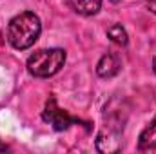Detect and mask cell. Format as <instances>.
<instances>
[{
    "label": "cell",
    "mask_w": 156,
    "mask_h": 154,
    "mask_svg": "<svg viewBox=\"0 0 156 154\" xmlns=\"http://www.w3.org/2000/svg\"><path fill=\"white\" fill-rule=\"evenodd\" d=\"M40 33H42L40 18L31 11H24L9 22L7 40L15 49L24 51V49H29L38 40Z\"/></svg>",
    "instance_id": "cell-1"
},
{
    "label": "cell",
    "mask_w": 156,
    "mask_h": 154,
    "mask_svg": "<svg viewBox=\"0 0 156 154\" xmlns=\"http://www.w3.org/2000/svg\"><path fill=\"white\" fill-rule=\"evenodd\" d=\"M66 64V51L60 47L40 49L27 60V71L37 78H49L56 75Z\"/></svg>",
    "instance_id": "cell-2"
},
{
    "label": "cell",
    "mask_w": 156,
    "mask_h": 154,
    "mask_svg": "<svg viewBox=\"0 0 156 154\" xmlns=\"http://www.w3.org/2000/svg\"><path fill=\"white\" fill-rule=\"evenodd\" d=\"M42 118H44V121H47L49 125H53L55 131H66L73 123H82L78 118L71 116L69 113H66L64 109H60L56 105V100L53 96L47 100V103L44 107V113H42Z\"/></svg>",
    "instance_id": "cell-3"
},
{
    "label": "cell",
    "mask_w": 156,
    "mask_h": 154,
    "mask_svg": "<svg viewBox=\"0 0 156 154\" xmlns=\"http://www.w3.org/2000/svg\"><path fill=\"white\" fill-rule=\"evenodd\" d=\"M122 69V60L116 53H107L96 64V75L100 78H113Z\"/></svg>",
    "instance_id": "cell-4"
},
{
    "label": "cell",
    "mask_w": 156,
    "mask_h": 154,
    "mask_svg": "<svg viewBox=\"0 0 156 154\" xmlns=\"http://www.w3.org/2000/svg\"><path fill=\"white\" fill-rule=\"evenodd\" d=\"M96 149L100 152H118L122 149V140H120V131H102L96 138Z\"/></svg>",
    "instance_id": "cell-5"
},
{
    "label": "cell",
    "mask_w": 156,
    "mask_h": 154,
    "mask_svg": "<svg viewBox=\"0 0 156 154\" xmlns=\"http://www.w3.org/2000/svg\"><path fill=\"white\" fill-rule=\"evenodd\" d=\"M154 149H156V116L142 131V134L138 138V151L145 152V151H154Z\"/></svg>",
    "instance_id": "cell-6"
},
{
    "label": "cell",
    "mask_w": 156,
    "mask_h": 154,
    "mask_svg": "<svg viewBox=\"0 0 156 154\" xmlns=\"http://www.w3.org/2000/svg\"><path fill=\"white\" fill-rule=\"evenodd\" d=\"M69 5L73 7V11H76L78 15L91 16V15H96L100 11L102 0H69Z\"/></svg>",
    "instance_id": "cell-7"
},
{
    "label": "cell",
    "mask_w": 156,
    "mask_h": 154,
    "mask_svg": "<svg viewBox=\"0 0 156 154\" xmlns=\"http://www.w3.org/2000/svg\"><path fill=\"white\" fill-rule=\"evenodd\" d=\"M107 37L111 38V42H115L116 45H127V42H129L125 29L120 24H115V26H111L107 29Z\"/></svg>",
    "instance_id": "cell-8"
},
{
    "label": "cell",
    "mask_w": 156,
    "mask_h": 154,
    "mask_svg": "<svg viewBox=\"0 0 156 154\" xmlns=\"http://www.w3.org/2000/svg\"><path fill=\"white\" fill-rule=\"evenodd\" d=\"M145 5H147V9H149L151 13H154V15H156V0H147V2H145Z\"/></svg>",
    "instance_id": "cell-9"
},
{
    "label": "cell",
    "mask_w": 156,
    "mask_h": 154,
    "mask_svg": "<svg viewBox=\"0 0 156 154\" xmlns=\"http://www.w3.org/2000/svg\"><path fill=\"white\" fill-rule=\"evenodd\" d=\"M153 69H154V73H156V56H154V62H153Z\"/></svg>",
    "instance_id": "cell-10"
},
{
    "label": "cell",
    "mask_w": 156,
    "mask_h": 154,
    "mask_svg": "<svg viewBox=\"0 0 156 154\" xmlns=\"http://www.w3.org/2000/svg\"><path fill=\"white\" fill-rule=\"evenodd\" d=\"M111 2H115V4H118V2H122V0H111Z\"/></svg>",
    "instance_id": "cell-11"
}]
</instances>
